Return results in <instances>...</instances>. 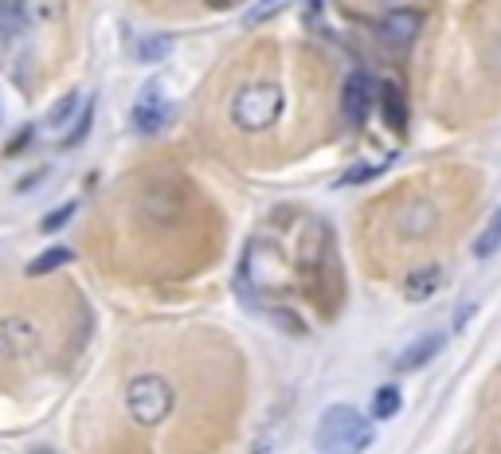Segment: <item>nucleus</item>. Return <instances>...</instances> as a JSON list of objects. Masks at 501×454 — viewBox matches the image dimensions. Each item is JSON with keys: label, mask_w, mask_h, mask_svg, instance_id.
I'll use <instances>...</instances> for the list:
<instances>
[{"label": "nucleus", "mask_w": 501, "mask_h": 454, "mask_svg": "<svg viewBox=\"0 0 501 454\" xmlns=\"http://www.w3.org/2000/svg\"><path fill=\"white\" fill-rule=\"evenodd\" d=\"M314 442L322 454H364L372 442V427L364 423L357 407L337 404L322 415V423L314 431Z\"/></svg>", "instance_id": "1"}, {"label": "nucleus", "mask_w": 501, "mask_h": 454, "mask_svg": "<svg viewBox=\"0 0 501 454\" xmlns=\"http://www.w3.org/2000/svg\"><path fill=\"white\" fill-rule=\"evenodd\" d=\"M282 86L275 83H250L243 86L235 95L232 102V118H235V126L239 130H247V133H259V130H270L278 122V114H282Z\"/></svg>", "instance_id": "2"}, {"label": "nucleus", "mask_w": 501, "mask_h": 454, "mask_svg": "<svg viewBox=\"0 0 501 454\" xmlns=\"http://www.w3.org/2000/svg\"><path fill=\"white\" fill-rule=\"evenodd\" d=\"M125 404H130V415L141 427H157L173 412V384L165 377H138L125 392Z\"/></svg>", "instance_id": "3"}, {"label": "nucleus", "mask_w": 501, "mask_h": 454, "mask_svg": "<svg viewBox=\"0 0 501 454\" xmlns=\"http://www.w3.org/2000/svg\"><path fill=\"white\" fill-rule=\"evenodd\" d=\"M376 95H380V90H372V78L364 71H352L345 78V86H341V114H345L349 126H360V122L369 118Z\"/></svg>", "instance_id": "4"}, {"label": "nucleus", "mask_w": 501, "mask_h": 454, "mask_svg": "<svg viewBox=\"0 0 501 454\" xmlns=\"http://www.w3.org/2000/svg\"><path fill=\"white\" fill-rule=\"evenodd\" d=\"M169 122H173V102H169L157 86H150L138 106H133V126L141 133H161Z\"/></svg>", "instance_id": "5"}, {"label": "nucleus", "mask_w": 501, "mask_h": 454, "mask_svg": "<svg viewBox=\"0 0 501 454\" xmlns=\"http://www.w3.org/2000/svg\"><path fill=\"white\" fill-rule=\"evenodd\" d=\"M419 28H424V16H419L415 8H396V13H388L376 24V36L388 43V48H407V43L419 36Z\"/></svg>", "instance_id": "6"}, {"label": "nucleus", "mask_w": 501, "mask_h": 454, "mask_svg": "<svg viewBox=\"0 0 501 454\" xmlns=\"http://www.w3.org/2000/svg\"><path fill=\"white\" fill-rule=\"evenodd\" d=\"M380 114L392 126V133L407 130V102H404V90L396 83H380Z\"/></svg>", "instance_id": "7"}, {"label": "nucleus", "mask_w": 501, "mask_h": 454, "mask_svg": "<svg viewBox=\"0 0 501 454\" xmlns=\"http://www.w3.org/2000/svg\"><path fill=\"white\" fill-rule=\"evenodd\" d=\"M40 345L36 329H32V322H24V317H8L5 322V349L13 357H28L32 349Z\"/></svg>", "instance_id": "8"}, {"label": "nucleus", "mask_w": 501, "mask_h": 454, "mask_svg": "<svg viewBox=\"0 0 501 454\" xmlns=\"http://www.w3.org/2000/svg\"><path fill=\"white\" fill-rule=\"evenodd\" d=\"M439 349H442V337H439V333L419 337V340H412V345L404 349V357L396 360V368H400V372H415V368H424L427 360H435Z\"/></svg>", "instance_id": "9"}, {"label": "nucleus", "mask_w": 501, "mask_h": 454, "mask_svg": "<svg viewBox=\"0 0 501 454\" xmlns=\"http://www.w3.org/2000/svg\"><path fill=\"white\" fill-rule=\"evenodd\" d=\"M439 286H442V270H439V267L412 270V275L404 278V298H407V302H427Z\"/></svg>", "instance_id": "10"}, {"label": "nucleus", "mask_w": 501, "mask_h": 454, "mask_svg": "<svg viewBox=\"0 0 501 454\" xmlns=\"http://www.w3.org/2000/svg\"><path fill=\"white\" fill-rule=\"evenodd\" d=\"M20 13H24V24H55L63 13V0H20Z\"/></svg>", "instance_id": "11"}, {"label": "nucleus", "mask_w": 501, "mask_h": 454, "mask_svg": "<svg viewBox=\"0 0 501 454\" xmlns=\"http://www.w3.org/2000/svg\"><path fill=\"white\" fill-rule=\"evenodd\" d=\"M63 263H71V247H48L40 259H32L28 263V275H51V270H59Z\"/></svg>", "instance_id": "12"}, {"label": "nucleus", "mask_w": 501, "mask_h": 454, "mask_svg": "<svg viewBox=\"0 0 501 454\" xmlns=\"http://www.w3.org/2000/svg\"><path fill=\"white\" fill-rule=\"evenodd\" d=\"M501 251V208L494 212V220L486 223V232L478 235V243H474V259H489V255H497Z\"/></svg>", "instance_id": "13"}, {"label": "nucleus", "mask_w": 501, "mask_h": 454, "mask_svg": "<svg viewBox=\"0 0 501 454\" xmlns=\"http://www.w3.org/2000/svg\"><path fill=\"white\" fill-rule=\"evenodd\" d=\"M169 51H173V40H169V36H145V40H138V59L141 63H161Z\"/></svg>", "instance_id": "14"}, {"label": "nucleus", "mask_w": 501, "mask_h": 454, "mask_svg": "<svg viewBox=\"0 0 501 454\" xmlns=\"http://www.w3.org/2000/svg\"><path fill=\"white\" fill-rule=\"evenodd\" d=\"M396 412H400V392L388 384V388H380V392L372 395V415L376 419H392Z\"/></svg>", "instance_id": "15"}, {"label": "nucleus", "mask_w": 501, "mask_h": 454, "mask_svg": "<svg viewBox=\"0 0 501 454\" xmlns=\"http://www.w3.org/2000/svg\"><path fill=\"white\" fill-rule=\"evenodd\" d=\"M282 5H287V0H259V5L250 8L247 16H243V24H247V28H255V24H267L270 16H278V8H282Z\"/></svg>", "instance_id": "16"}, {"label": "nucleus", "mask_w": 501, "mask_h": 454, "mask_svg": "<svg viewBox=\"0 0 501 454\" xmlns=\"http://www.w3.org/2000/svg\"><path fill=\"white\" fill-rule=\"evenodd\" d=\"M90 122H95V102H87V106H83V114H78V122L71 126V133L63 138V145H78V141H83L87 130H90Z\"/></svg>", "instance_id": "17"}, {"label": "nucleus", "mask_w": 501, "mask_h": 454, "mask_svg": "<svg viewBox=\"0 0 501 454\" xmlns=\"http://www.w3.org/2000/svg\"><path fill=\"white\" fill-rule=\"evenodd\" d=\"M71 215H75V204H63V208H55V212L43 215V220H40V232H59V227L71 220Z\"/></svg>", "instance_id": "18"}, {"label": "nucleus", "mask_w": 501, "mask_h": 454, "mask_svg": "<svg viewBox=\"0 0 501 454\" xmlns=\"http://www.w3.org/2000/svg\"><path fill=\"white\" fill-rule=\"evenodd\" d=\"M384 165H357V168H349L345 177H341V185H360V180H369V177H376Z\"/></svg>", "instance_id": "19"}, {"label": "nucleus", "mask_w": 501, "mask_h": 454, "mask_svg": "<svg viewBox=\"0 0 501 454\" xmlns=\"http://www.w3.org/2000/svg\"><path fill=\"white\" fill-rule=\"evenodd\" d=\"M75 110H78V95H67V98H63V106H55V110H51V126H59V122H67Z\"/></svg>", "instance_id": "20"}, {"label": "nucleus", "mask_w": 501, "mask_h": 454, "mask_svg": "<svg viewBox=\"0 0 501 454\" xmlns=\"http://www.w3.org/2000/svg\"><path fill=\"white\" fill-rule=\"evenodd\" d=\"M204 5H212V8H232V5H239V0H204Z\"/></svg>", "instance_id": "21"}, {"label": "nucleus", "mask_w": 501, "mask_h": 454, "mask_svg": "<svg viewBox=\"0 0 501 454\" xmlns=\"http://www.w3.org/2000/svg\"><path fill=\"white\" fill-rule=\"evenodd\" d=\"M32 454H55V450H48V447H36V450H32Z\"/></svg>", "instance_id": "22"}]
</instances>
